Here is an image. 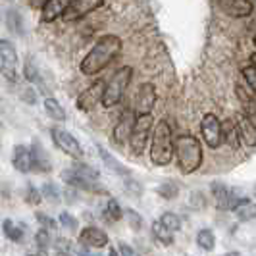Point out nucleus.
I'll return each instance as SVG.
<instances>
[{
    "mask_svg": "<svg viewBox=\"0 0 256 256\" xmlns=\"http://www.w3.org/2000/svg\"><path fill=\"white\" fill-rule=\"evenodd\" d=\"M122 52V38L118 35H102L94 42V46L81 62V74L85 76H96L100 74L106 66H110Z\"/></svg>",
    "mask_w": 256,
    "mask_h": 256,
    "instance_id": "f257e3e1",
    "label": "nucleus"
},
{
    "mask_svg": "<svg viewBox=\"0 0 256 256\" xmlns=\"http://www.w3.org/2000/svg\"><path fill=\"white\" fill-rule=\"evenodd\" d=\"M174 152L178 156V164L180 170L189 176L192 172H196L202 164V146L196 137L192 135H181L174 141Z\"/></svg>",
    "mask_w": 256,
    "mask_h": 256,
    "instance_id": "f03ea898",
    "label": "nucleus"
},
{
    "mask_svg": "<svg viewBox=\"0 0 256 256\" xmlns=\"http://www.w3.org/2000/svg\"><path fill=\"white\" fill-rule=\"evenodd\" d=\"M152 133V144H150V160L156 166H168L174 156V135L172 128L166 120H160Z\"/></svg>",
    "mask_w": 256,
    "mask_h": 256,
    "instance_id": "7ed1b4c3",
    "label": "nucleus"
},
{
    "mask_svg": "<svg viewBox=\"0 0 256 256\" xmlns=\"http://www.w3.org/2000/svg\"><path fill=\"white\" fill-rule=\"evenodd\" d=\"M131 77H133V68L124 66L122 70H118L114 76L110 77L108 83H104L102 96H100V102L104 108H114L116 104L122 102L129 83H131Z\"/></svg>",
    "mask_w": 256,
    "mask_h": 256,
    "instance_id": "20e7f679",
    "label": "nucleus"
},
{
    "mask_svg": "<svg viewBox=\"0 0 256 256\" xmlns=\"http://www.w3.org/2000/svg\"><path fill=\"white\" fill-rule=\"evenodd\" d=\"M152 126H154L152 114L135 116V122H133V128H131V135H129V144H131L133 154H142L146 142H148V137H150Z\"/></svg>",
    "mask_w": 256,
    "mask_h": 256,
    "instance_id": "39448f33",
    "label": "nucleus"
},
{
    "mask_svg": "<svg viewBox=\"0 0 256 256\" xmlns=\"http://www.w3.org/2000/svg\"><path fill=\"white\" fill-rule=\"evenodd\" d=\"M50 135H52V141H54V144H56V146H58L62 152L68 154L70 158H74V160H81V158H83V148H81L79 141H77L72 133H68L66 129L52 128Z\"/></svg>",
    "mask_w": 256,
    "mask_h": 256,
    "instance_id": "423d86ee",
    "label": "nucleus"
},
{
    "mask_svg": "<svg viewBox=\"0 0 256 256\" xmlns=\"http://www.w3.org/2000/svg\"><path fill=\"white\" fill-rule=\"evenodd\" d=\"M102 4H104V0H72L70 6L66 8V12L62 14V20H64V22L81 20V18L89 16L90 12L98 10Z\"/></svg>",
    "mask_w": 256,
    "mask_h": 256,
    "instance_id": "0eeeda50",
    "label": "nucleus"
},
{
    "mask_svg": "<svg viewBox=\"0 0 256 256\" xmlns=\"http://www.w3.org/2000/svg\"><path fill=\"white\" fill-rule=\"evenodd\" d=\"M200 133L210 148H218L222 144V129H220V120L216 118V114H204L200 122Z\"/></svg>",
    "mask_w": 256,
    "mask_h": 256,
    "instance_id": "6e6552de",
    "label": "nucleus"
},
{
    "mask_svg": "<svg viewBox=\"0 0 256 256\" xmlns=\"http://www.w3.org/2000/svg\"><path fill=\"white\" fill-rule=\"evenodd\" d=\"M0 56H2V62H4V72L2 76L6 77L10 83H16V66H18V52L14 48V44L6 38H0Z\"/></svg>",
    "mask_w": 256,
    "mask_h": 256,
    "instance_id": "1a4fd4ad",
    "label": "nucleus"
},
{
    "mask_svg": "<svg viewBox=\"0 0 256 256\" xmlns=\"http://www.w3.org/2000/svg\"><path fill=\"white\" fill-rule=\"evenodd\" d=\"M156 104V89L152 83H142L135 94V112L137 114H150Z\"/></svg>",
    "mask_w": 256,
    "mask_h": 256,
    "instance_id": "9d476101",
    "label": "nucleus"
},
{
    "mask_svg": "<svg viewBox=\"0 0 256 256\" xmlns=\"http://www.w3.org/2000/svg\"><path fill=\"white\" fill-rule=\"evenodd\" d=\"M102 89H104V81H94L90 87L83 90L77 98V108L81 112H90L96 104L100 102V96H102Z\"/></svg>",
    "mask_w": 256,
    "mask_h": 256,
    "instance_id": "9b49d317",
    "label": "nucleus"
},
{
    "mask_svg": "<svg viewBox=\"0 0 256 256\" xmlns=\"http://www.w3.org/2000/svg\"><path fill=\"white\" fill-rule=\"evenodd\" d=\"M218 6L231 18H248L254 12L252 0H218Z\"/></svg>",
    "mask_w": 256,
    "mask_h": 256,
    "instance_id": "f8f14e48",
    "label": "nucleus"
},
{
    "mask_svg": "<svg viewBox=\"0 0 256 256\" xmlns=\"http://www.w3.org/2000/svg\"><path fill=\"white\" fill-rule=\"evenodd\" d=\"M210 189H212V194H214V200H216V208L226 212V210H233L235 204L239 202V198L233 194V191H230V187H226L224 183H210Z\"/></svg>",
    "mask_w": 256,
    "mask_h": 256,
    "instance_id": "ddd939ff",
    "label": "nucleus"
},
{
    "mask_svg": "<svg viewBox=\"0 0 256 256\" xmlns=\"http://www.w3.org/2000/svg\"><path fill=\"white\" fill-rule=\"evenodd\" d=\"M62 181H64L66 185H70L72 189H83V191H92V192H106V189L100 187L96 181L83 180L81 176H77L72 168L62 172Z\"/></svg>",
    "mask_w": 256,
    "mask_h": 256,
    "instance_id": "4468645a",
    "label": "nucleus"
},
{
    "mask_svg": "<svg viewBox=\"0 0 256 256\" xmlns=\"http://www.w3.org/2000/svg\"><path fill=\"white\" fill-rule=\"evenodd\" d=\"M12 164L18 172L22 174H29L31 170H35V162H33V154H31V148L26 146V144H18L14 148L12 154Z\"/></svg>",
    "mask_w": 256,
    "mask_h": 256,
    "instance_id": "2eb2a0df",
    "label": "nucleus"
},
{
    "mask_svg": "<svg viewBox=\"0 0 256 256\" xmlns=\"http://www.w3.org/2000/svg\"><path fill=\"white\" fill-rule=\"evenodd\" d=\"M70 2L72 0H46L40 8H42V12H40V22H44V24H52V22H56L58 18H62V14L66 12V8L70 6Z\"/></svg>",
    "mask_w": 256,
    "mask_h": 256,
    "instance_id": "dca6fc26",
    "label": "nucleus"
},
{
    "mask_svg": "<svg viewBox=\"0 0 256 256\" xmlns=\"http://www.w3.org/2000/svg\"><path fill=\"white\" fill-rule=\"evenodd\" d=\"M133 122H135V114L131 110H126L122 118L118 120L114 128V141L118 144H126L129 141V135H131V128H133Z\"/></svg>",
    "mask_w": 256,
    "mask_h": 256,
    "instance_id": "f3484780",
    "label": "nucleus"
},
{
    "mask_svg": "<svg viewBox=\"0 0 256 256\" xmlns=\"http://www.w3.org/2000/svg\"><path fill=\"white\" fill-rule=\"evenodd\" d=\"M81 243L85 246H89V248H102V246L110 243V239H108V235L102 230L89 226V228H85L81 231Z\"/></svg>",
    "mask_w": 256,
    "mask_h": 256,
    "instance_id": "a211bd4d",
    "label": "nucleus"
},
{
    "mask_svg": "<svg viewBox=\"0 0 256 256\" xmlns=\"http://www.w3.org/2000/svg\"><path fill=\"white\" fill-rule=\"evenodd\" d=\"M235 128H237V137H239V144H246V146H254L256 144V131L246 118H241L239 120V124H235Z\"/></svg>",
    "mask_w": 256,
    "mask_h": 256,
    "instance_id": "6ab92c4d",
    "label": "nucleus"
},
{
    "mask_svg": "<svg viewBox=\"0 0 256 256\" xmlns=\"http://www.w3.org/2000/svg\"><path fill=\"white\" fill-rule=\"evenodd\" d=\"M31 148V154H33V162H35V170L38 172H50V158H48V154L46 150L40 146V142L38 141H33V144L29 146Z\"/></svg>",
    "mask_w": 256,
    "mask_h": 256,
    "instance_id": "aec40b11",
    "label": "nucleus"
},
{
    "mask_svg": "<svg viewBox=\"0 0 256 256\" xmlns=\"http://www.w3.org/2000/svg\"><path fill=\"white\" fill-rule=\"evenodd\" d=\"M98 154H100V158H102V162L106 164V168H110V170H112V172H116L118 176H122V178H128V176H131V172H129L128 168L124 166L122 162H118L114 156H112V154L104 148L102 144H98Z\"/></svg>",
    "mask_w": 256,
    "mask_h": 256,
    "instance_id": "412c9836",
    "label": "nucleus"
},
{
    "mask_svg": "<svg viewBox=\"0 0 256 256\" xmlns=\"http://www.w3.org/2000/svg\"><path fill=\"white\" fill-rule=\"evenodd\" d=\"M2 231H4V235H6L10 241H14V243H22L24 237H26V228L20 226V224L14 222V220H4Z\"/></svg>",
    "mask_w": 256,
    "mask_h": 256,
    "instance_id": "4be33fe9",
    "label": "nucleus"
},
{
    "mask_svg": "<svg viewBox=\"0 0 256 256\" xmlns=\"http://www.w3.org/2000/svg\"><path fill=\"white\" fill-rule=\"evenodd\" d=\"M220 129H222V141H226L233 148H237L239 146V137H237L235 122L228 118L226 122H220Z\"/></svg>",
    "mask_w": 256,
    "mask_h": 256,
    "instance_id": "5701e85b",
    "label": "nucleus"
},
{
    "mask_svg": "<svg viewBox=\"0 0 256 256\" xmlns=\"http://www.w3.org/2000/svg\"><path fill=\"white\" fill-rule=\"evenodd\" d=\"M6 27L10 33H16L18 37L24 35V20H22V14L16 8H8L6 12Z\"/></svg>",
    "mask_w": 256,
    "mask_h": 256,
    "instance_id": "b1692460",
    "label": "nucleus"
},
{
    "mask_svg": "<svg viewBox=\"0 0 256 256\" xmlns=\"http://www.w3.org/2000/svg\"><path fill=\"white\" fill-rule=\"evenodd\" d=\"M233 212L237 214V218L241 222H252L254 220V202L250 198H239Z\"/></svg>",
    "mask_w": 256,
    "mask_h": 256,
    "instance_id": "393cba45",
    "label": "nucleus"
},
{
    "mask_svg": "<svg viewBox=\"0 0 256 256\" xmlns=\"http://www.w3.org/2000/svg\"><path fill=\"white\" fill-rule=\"evenodd\" d=\"M152 235H154V239L160 244H164V246L174 244V231H170L168 228H164L160 220H156L152 224Z\"/></svg>",
    "mask_w": 256,
    "mask_h": 256,
    "instance_id": "a878e982",
    "label": "nucleus"
},
{
    "mask_svg": "<svg viewBox=\"0 0 256 256\" xmlns=\"http://www.w3.org/2000/svg\"><path fill=\"white\" fill-rule=\"evenodd\" d=\"M44 110H46V114L50 116L52 120H56V122H64L66 120V110L62 108V104L58 102L56 98H52V96H46V98H44Z\"/></svg>",
    "mask_w": 256,
    "mask_h": 256,
    "instance_id": "bb28decb",
    "label": "nucleus"
},
{
    "mask_svg": "<svg viewBox=\"0 0 256 256\" xmlns=\"http://www.w3.org/2000/svg\"><path fill=\"white\" fill-rule=\"evenodd\" d=\"M72 170L76 172L77 176H81L83 180H87V181H98V178H100V174H98L96 168L89 166V164H83V162H76V164L72 166Z\"/></svg>",
    "mask_w": 256,
    "mask_h": 256,
    "instance_id": "cd10ccee",
    "label": "nucleus"
},
{
    "mask_svg": "<svg viewBox=\"0 0 256 256\" xmlns=\"http://www.w3.org/2000/svg\"><path fill=\"white\" fill-rule=\"evenodd\" d=\"M196 244L202 248V250H214L216 246V237L210 230H200L196 233Z\"/></svg>",
    "mask_w": 256,
    "mask_h": 256,
    "instance_id": "c85d7f7f",
    "label": "nucleus"
},
{
    "mask_svg": "<svg viewBox=\"0 0 256 256\" xmlns=\"http://www.w3.org/2000/svg\"><path fill=\"white\" fill-rule=\"evenodd\" d=\"M102 214L108 222H118V220H122V206L118 204L116 198H110V200L106 202V208H104Z\"/></svg>",
    "mask_w": 256,
    "mask_h": 256,
    "instance_id": "c756f323",
    "label": "nucleus"
},
{
    "mask_svg": "<svg viewBox=\"0 0 256 256\" xmlns=\"http://www.w3.org/2000/svg\"><path fill=\"white\" fill-rule=\"evenodd\" d=\"M156 192H158V196H162L164 200H174V198L180 194V191H178V185H176V183H172V181L158 185Z\"/></svg>",
    "mask_w": 256,
    "mask_h": 256,
    "instance_id": "7c9ffc66",
    "label": "nucleus"
},
{
    "mask_svg": "<svg viewBox=\"0 0 256 256\" xmlns=\"http://www.w3.org/2000/svg\"><path fill=\"white\" fill-rule=\"evenodd\" d=\"M160 222H162V226L168 228L170 231H180L181 230V218L178 214H174V212H164L162 216H160Z\"/></svg>",
    "mask_w": 256,
    "mask_h": 256,
    "instance_id": "2f4dec72",
    "label": "nucleus"
},
{
    "mask_svg": "<svg viewBox=\"0 0 256 256\" xmlns=\"http://www.w3.org/2000/svg\"><path fill=\"white\" fill-rule=\"evenodd\" d=\"M40 196L46 198L52 204L60 202V191H58V187H56L54 183H44V185L40 187Z\"/></svg>",
    "mask_w": 256,
    "mask_h": 256,
    "instance_id": "473e14b6",
    "label": "nucleus"
},
{
    "mask_svg": "<svg viewBox=\"0 0 256 256\" xmlns=\"http://www.w3.org/2000/svg\"><path fill=\"white\" fill-rule=\"evenodd\" d=\"M243 77H244V83L246 87L250 90L256 89V68H254V54L250 56V64L243 68Z\"/></svg>",
    "mask_w": 256,
    "mask_h": 256,
    "instance_id": "72a5a7b5",
    "label": "nucleus"
},
{
    "mask_svg": "<svg viewBox=\"0 0 256 256\" xmlns=\"http://www.w3.org/2000/svg\"><path fill=\"white\" fill-rule=\"evenodd\" d=\"M50 231L44 230V228H40L37 231V235H35V243H37V248L38 250H42V252H48V248H50Z\"/></svg>",
    "mask_w": 256,
    "mask_h": 256,
    "instance_id": "f704fd0d",
    "label": "nucleus"
},
{
    "mask_svg": "<svg viewBox=\"0 0 256 256\" xmlns=\"http://www.w3.org/2000/svg\"><path fill=\"white\" fill-rule=\"evenodd\" d=\"M24 76H26L27 83H35V81H38V70H37V66H35V62H33V58H29V56H27V60H26Z\"/></svg>",
    "mask_w": 256,
    "mask_h": 256,
    "instance_id": "c9c22d12",
    "label": "nucleus"
},
{
    "mask_svg": "<svg viewBox=\"0 0 256 256\" xmlns=\"http://www.w3.org/2000/svg\"><path fill=\"white\" fill-rule=\"evenodd\" d=\"M126 218H128V224H129V228L133 231H141L142 228V218H141V214H137L135 210H126V212H122Z\"/></svg>",
    "mask_w": 256,
    "mask_h": 256,
    "instance_id": "e433bc0d",
    "label": "nucleus"
},
{
    "mask_svg": "<svg viewBox=\"0 0 256 256\" xmlns=\"http://www.w3.org/2000/svg\"><path fill=\"white\" fill-rule=\"evenodd\" d=\"M126 189H128V194L129 196H133V198H139L142 194V185L139 181L131 180V178H126Z\"/></svg>",
    "mask_w": 256,
    "mask_h": 256,
    "instance_id": "4c0bfd02",
    "label": "nucleus"
},
{
    "mask_svg": "<svg viewBox=\"0 0 256 256\" xmlns=\"http://www.w3.org/2000/svg\"><path fill=\"white\" fill-rule=\"evenodd\" d=\"M40 198H42V196H40V191H38L35 185L29 183V185L26 187V200L29 202V204L37 206L38 202H40Z\"/></svg>",
    "mask_w": 256,
    "mask_h": 256,
    "instance_id": "58836bf2",
    "label": "nucleus"
},
{
    "mask_svg": "<svg viewBox=\"0 0 256 256\" xmlns=\"http://www.w3.org/2000/svg\"><path fill=\"white\" fill-rule=\"evenodd\" d=\"M20 96H22V100H24V102H27V104L37 102V92H35V89H33L31 85L22 87V89H20Z\"/></svg>",
    "mask_w": 256,
    "mask_h": 256,
    "instance_id": "ea45409f",
    "label": "nucleus"
},
{
    "mask_svg": "<svg viewBox=\"0 0 256 256\" xmlns=\"http://www.w3.org/2000/svg\"><path fill=\"white\" fill-rule=\"evenodd\" d=\"M58 222H60V226H62V228H66L68 231H76L77 230V220L74 218L70 212H62Z\"/></svg>",
    "mask_w": 256,
    "mask_h": 256,
    "instance_id": "a19ab883",
    "label": "nucleus"
},
{
    "mask_svg": "<svg viewBox=\"0 0 256 256\" xmlns=\"http://www.w3.org/2000/svg\"><path fill=\"white\" fill-rule=\"evenodd\" d=\"M237 96H239V100L244 104V106H248V104H252L254 102V90H244L243 89V85H237Z\"/></svg>",
    "mask_w": 256,
    "mask_h": 256,
    "instance_id": "79ce46f5",
    "label": "nucleus"
},
{
    "mask_svg": "<svg viewBox=\"0 0 256 256\" xmlns=\"http://www.w3.org/2000/svg\"><path fill=\"white\" fill-rule=\"evenodd\" d=\"M37 220H38V224L44 228V230H48V231H54L56 228H58V224L54 222V220L50 218V216H46V214H42V212H37Z\"/></svg>",
    "mask_w": 256,
    "mask_h": 256,
    "instance_id": "37998d69",
    "label": "nucleus"
},
{
    "mask_svg": "<svg viewBox=\"0 0 256 256\" xmlns=\"http://www.w3.org/2000/svg\"><path fill=\"white\" fill-rule=\"evenodd\" d=\"M118 252H120L122 256H139V252H137L135 248H131V246H129V244H126V243H120Z\"/></svg>",
    "mask_w": 256,
    "mask_h": 256,
    "instance_id": "c03bdc74",
    "label": "nucleus"
},
{
    "mask_svg": "<svg viewBox=\"0 0 256 256\" xmlns=\"http://www.w3.org/2000/svg\"><path fill=\"white\" fill-rule=\"evenodd\" d=\"M27 2H29V6H31V8H40L46 0H27Z\"/></svg>",
    "mask_w": 256,
    "mask_h": 256,
    "instance_id": "a18cd8bd",
    "label": "nucleus"
},
{
    "mask_svg": "<svg viewBox=\"0 0 256 256\" xmlns=\"http://www.w3.org/2000/svg\"><path fill=\"white\" fill-rule=\"evenodd\" d=\"M27 256H46V252H42V250H38V248H37V250H33V252H29V254H27Z\"/></svg>",
    "mask_w": 256,
    "mask_h": 256,
    "instance_id": "49530a36",
    "label": "nucleus"
},
{
    "mask_svg": "<svg viewBox=\"0 0 256 256\" xmlns=\"http://www.w3.org/2000/svg\"><path fill=\"white\" fill-rule=\"evenodd\" d=\"M108 256H120V252L116 250L114 246H110V250H108Z\"/></svg>",
    "mask_w": 256,
    "mask_h": 256,
    "instance_id": "de8ad7c7",
    "label": "nucleus"
},
{
    "mask_svg": "<svg viewBox=\"0 0 256 256\" xmlns=\"http://www.w3.org/2000/svg\"><path fill=\"white\" fill-rule=\"evenodd\" d=\"M2 72H4V62H2V56H0V76H2Z\"/></svg>",
    "mask_w": 256,
    "mask_h": 256,
    "instance_id": "09e8293b",
    "label": "nucleus"
},
{
    "mask_svg": "<svg viewBox=\"0 0 256 256\" xmlns=\"http://www.w3.org/2000/svg\"><path fill=\"white\" fill-rule=\"evenodd\" d=\"M224 256H241L239 252H230V254H224Z\"/></svg>",
    "mask_w": 256,
    "mask_h": 256,
    "instance_id": "8fccbe9b",
    "label": "nucleus"
}]
</instances>
